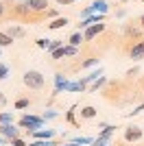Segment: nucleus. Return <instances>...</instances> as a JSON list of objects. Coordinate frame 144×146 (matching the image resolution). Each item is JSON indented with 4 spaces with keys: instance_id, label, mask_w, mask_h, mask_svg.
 I'll return each instance as SVG.
<instances>
[{
    "instance_id": "33",
    "label": "nucleus",
    "mask_w": 144,
    "mask_h": 146,
    "mask_svg": "<svg viewBox=\"0 0 144 146\" xmlns=\"http://www.w3.org/2000/svg\"><path fill=\"white\" fill-rule=\"evenodd\" d=\"M142 111H144V103H142V105H138V107H135L133 111H129V116H138V113H142Z\"/></svg>"
},
{
    "instance_id": "14",
    "label": "nucleus",
    "mask_w": 144,
    "mask_h": 146,
    "mask_svg": "<svg viewBox=\"0 0 144 146\" xmlns=\"http://www.w3.org/2000/svg\"><path fill=\"white\" fill-rule=\"evenodd\" d=\"M81 118L83 120H94L96 116H98V111H96V107H92V105H85V107H81Z\"/></svg>"
},
{
    "instance_id": "12",
    "label": "nucleus",
    "mask_w": 144,
    "mask_h": 146,
    "mask_svg": "<svg viewBox=\"0 0 144 146\" xmlns=\"http://www.w3.org/2000/svg\"><path fill=\"white\" fill-rule=\"evenodd\" d=\"M68 24H70V20L63 18V15H59V18H55V20L48 22V29L50 31H59V29H63V26H68Z\"/></svg>"
},
{
    "instance_id": "26",
    "label": "nucleus",
    "mask_w": 144,
    "mask_h": 146,
    "mask_svg": "<svg viewBox=\"0 0 144 146\" xmlns=\"http://www.w3.org/2000/svg\"><path fill=\"white\" fill-rule=\"evenodd\" d=\"M63 52H66V57H74V55H79V48H77V46L66 44V46H63Z\"/></svg>"
},
{
    "instance_id": "8",
    "label": "nucleus",
    "mask_w": 144,
    "mask_h": 146,
    "mask_svg": "<svg viewBox=\"0 0 144 146\" xmlns=\"http://www.w3.org/2000/svg\"><path fill=\"white\" fill-rule=\"evenodd\" d=\"M138 140H142V129L140 127H127L125 129V142H138Z\"/></svg>"
},
{
    "instance_id": "1",
    "label": "nucleus",
    "mask_w": 144,
    "mask_h": 146,
    "mask_svg": "<svg viewBox=\"0 0 144 146\" xmlns=\"http://www.w3.org/2000/svg\"><path fill=\"white\" fill-rule=\"evenodd\" d=\"M44 124H46V120H44L42 116H33V113H24V116H20V120H18V127L20 129H26L29 133L39 131Z\"/></svg>"
},
{
    "instance_id": "34",
    "label": "nucleus",
    "mask_w": 144,
    "mask_h": 146,
    "mask_svg": "<svg viewBox=\"0 0 144 146\" xmlns=\"http://www.w3.org/2000/svg\"><path fill=\"white\" fill-rule=\"evenodd\" d=\"M57 5H61V7H70V5H74L77 0H55Z\"/></svg>"
},
{
    "instance_id": "35",
    "label": "nucleus",
    "mask_w": 144,
    "mask_h": 146,
    "mask_svg": "<svg viewBox=\"0 0 144 146\" xmlns=\"http://www.w3.org/2000/svg\"><path fill=\"white\" fill-rule=\"evenodd\" d=\"M125 15H127V9H125V7L116 9V18H125Z\"/></svg>"
},
{
    "instance_id": "18",
    "label": "nucleus",
    "mask_w": 144,
    "mask_h": 146,
    "mask_svg": "<svg viewBox=\"0 0 144 146\" xmlns=\"http://www.w3.org/2000/svg\"><path fill=\"white\" fill-rule=\"evenodd\" d=\"M13 42H15V39H13L7 31H0V48H9Z\"/></svg>"
},
{
    "instance_id": "38",
    "label": "nucleus",
    "mask_w": 144,
    "mask_h": 146,
    "mask_svg": "<svg viewBox=\"0 0 144 146\" xmlns=\"http://www.w3.org/2000/svg\"><path fill=\"white\" fill-rule=\"evenodd\" d=\"M138 24H140V29H144V13H142V15L138 18Z\"/></svg>"
},
{
    "instance_id": "9",
    "label": "nucleus",
    "mask_w": 144,
    "mask_h": 146,
    "mask_svg": "<svg viewBox=\"0 0 144 146\" xmlns=\"http://www.w3.org/2000/svg\"><path fill=\"white\" fill-rule=\"evenodd\" d=\"M103 31H105V24H103V22H101V24H92L90 29H85V31H83V37H85V42L94 39L96 35H101Z\"/></svg>"
},
{
    "instance_id": "31",
    "label": "nucleus",
    "mask_w": 144,
    "mask_h": 146,
    "mask_svg": "<svg viewBox=\"0 0 144 146\" xmlns=\"http://www.w3.org/2000/svg\"><path fill=\"white\" fill-rule=\"evenodd\" d=\"M9 144H11V146H29V142H24L22 137H15V140H11Z\"/></svg>"
},
{
    "instance_id": "37",
    "label": "nucleus",
    "mask_w": 144,
    "mask_h": 146,
    "mask_svg": "<svg viewBox=\"0 0 144 146\" xmlns=\"http://www.w3.org/2000/svg\"><path fill=\"white\" fill-rule=\"evenodd\" d=\"M140 72V68H131V70H129V72H127V76H135V74Z\"/></svg>"
},
{
    "instance_id": "10",
    "label": "nucleus",
    "mask_w": 144,
    "mask_h": 146,
    "mask_svg": "<svg viewBox=\"0 0 144 146\" xmlns=\"http://www.w3.org/2000/svg\"><path fill=\"white\" fill-rule=\"evenodd\" d=\"M29 7H31L33 13H46L48 9H50L48 0H29Z\"/></svg>"
},
{
    "instance_id": "13",
    "label": "nucleus",
    "mask_w": 144,
    "mask_h": 146,
    "mask_svg": "<svg viewBox=\"0 0 144 146\" xmlns=\"http://www.w3.org/2000/svg\"><path fill=\"white\" fill-rule=\"evenodd\" d=\"M31 135H33L35 140H53L55 135H57V131H55V129H46V131L39 129V131H35V133H31Z\"/></svg>"
},
{
    "instance_id": "43",
    "label": "nucleus",
    "mask_w": 144,
    "mask_h": 146,
    "mask_svg": "<svg viewBox=\"0 0 144 146\" xmlns=\"http://www.w3.org/2000/svg\"><path fill=\"white\" fill-rule=\"evenodd\" d=\"M142 59H144V55H142Z\"/></svg>"
},
{
    "instance_id": "29",
    "label": "nucleus",
    "mask_w": 144,
    "mask_h": 146,
    "mask_svg": "<svg viewBox=\"0 0 144 146\" xmlns=\"http://www.w3.org/2000/svg\"><path fill=\"white\" fill-rule=\"evenodd\" d=\"M9 76V66L7 63H0V81H5Z\"/></svg>"
},
{
    "instance_id": "6",
    "label": "nucleus",
    "mask_w": 144,
    "mask_h": 146,
    "mask_svg": "<svg viewBox=\"0 0 144 146\" xmlns=\"http://www.w3.org/2000/svg\"><path fill=\"white\" fill-rule=\"evenodd\" d=\"M11 13H13V15H18V18H29V15H33V11H31V7H29V0L13 5L11 7Z\"/></svg>"
},
{
    "instance_id": "4",
    "label": "nucleus",
    "mask_w": 144,
    "mask_h": 146,
    "mask_svg": "<svg viewBox=\"0 0 144 146\" xmlns=\"http://www.w3.org/2000/svg\"><path fill=\"white\" fill-rule=\"evenodd\" d=\"M20 133H22V129L20 127H15V124H0V135L2 137H7V140L11 142V140H15V137H20Z\"/></svg>"
},
{
    "instance_id": "39",
    "label": "nucleus",
    "mask_w": 144,
    "mask_h": 146,
    "mask_svg": "<svg viewBox=\"0 0 144 146\" xmlns=\"http://www.w3.org/2000/svg\"><path fill=\"white\" fill-rule=\"evenodd\" d=\"M5 144H9V140H7V137H2V135H0V146H5Z\"/></svg>"
},
{
    "instance_id": "27",
    "label": "nucleus",
    "mask_w": 144,
    "mask_h": 146,
    "mask_svg": "<svg viewBox=\"0 0 144 146\" xmlns=\"http://www.w3.org/2000/svg\"><path fill=\"white\" fill-rule=\"evenodd\" d=\"M42 118H44L46 122H48V120H55V118H59V111H55V109H48V111L44 113Z\"/></svg>"
},
{
    "instance_id": "30",
    "label": "nucleus",
    "mask_w": 144,
    "mask_h": 146,
    "mask_svg": "<svg viewBox=\"0 0 144 146\" xmlns=\"http://www.w3.org/2000/svg\"><path fill=\"white\" fill-rule=\"evenodd\" d=\"M50 57H53L55 61H57V59H61V57H66V52H63V46H61L59 50H55V52H50Z\"/></svg>"
},
{
    "instance_id": "11",
    "label": "nucleus",
    "mask_w": 144,
    "mask_h": 146,
    "mask_svg": "<svg viewBox=\"0 0 144 146\" xmlns=\"http://www.w3.org/2000/svg\"><path fill=\"white\" fill-rule=\"evenodd\" d=\"M7 33H9L13 39H24V37H26V31H24L22 26H18V24H9L7 26Z\"/></svg>"
},
{
    "instance_id": "15",
    "label": "nucleus",
    "mask_w": 144,
    "mask_h": 146,
    "mask_svg": "<svg viewBox=\"0 0 144 146\" xmlns=\"http://www.w3.org/2000/svg\"><path fill=\"white\" fill-rule=\"evenodd\" d=\"M81 42H85V37H83V33H81V31H77V33H72L70 37H68V44H70V46H81Z\"/></svg>"
},
{
    "instance_id": "20",
    "label": "nucleus",
    "mask_w": 144,
    "mask_h": 146,
    "mask_svg": "<svg viewBox=\"0 0 144 146\" xmlns=\"http://www.w3.org/2000/svg\"><path fill=\"white\" fill-rule=\"evenodd\" d=\"M70 142H74L77 146H92V142H94V137H85V135H79V137H72Z\"/></svg>"
},
{
    "instance_id": "17",
    "label": "nucleus",
    "mask_w": 144,
    "mask_h": 146,
    "mask_svg": "<svg viewBox=\"0 0 144 146\" xmlns=\"http://www.w3.org/2000/svg\"><path fill=\"white\" fill-rule=\"evenodd\" d=\"M125 35L127 37H133V39H142V31L135 29V26H131V24H127L125 26Z\"/></svg>"
},
{
    "instance_id": "7",
    "label": "nucleus",
    "mask_w": 144,
    "mask_h": 146,
    "mask_svg": "<svg viewBox=\"0 0 144 146\" xmlns=\"http://www.w3.org/2000/svg\"><path fill=\"white\" fill-rule=\"evenodd\" d=\"M142 55H144V39H135V44L129 48V59L138 61L142 59Z\"/></svg>"
},
{
    "instance_id": "21",
    "label": "nucleus",
    "mask_w": 144,
    "mask_h": 146,
    "mask_svg": "<svg viewBox=\"0 0 144 146\" xmlns=\"http://www.w3.org/2000/svg\"><path fill=\"white\" fill-rule=\"evenodd\" d=\"M103 85H107V76H101V79H96L94 83H92V85L87 87V90H90V92H98Z\"/></svg>"
},
{
    "instance_id": "42",
    "label": "nucleus",
    "mask_w": 144,
    "mask_h": 146,
    "mask_svg": "<svg viewBox=\"0 0 144 146\" xmlns=\"http://www.w3.org/2000/svg\"><path fill=\"white\" fill-rule=\"evenodd\" d=\"M140 2H144V0H140Z\"/></svg>"
},
{
    "instance_id": "22",
    "label": "nucleus",
    "mask_w": 144,
    "mask_h": 146,
    "mask_svg": "<svg viewBox=\"0 0 144 146\" xmlns=\"http://www.w3.org/2000/svg\"><path fill=\"white\" fill-rule=\"evenodd\" d=\"M13 120H15V118H13L11 111H0V124H11Z\"/></svg>"
},
{
    "instance_id": "25",
    "label": "nucleus",
    "mask_w": 144,
    "mask_h": 146,
    "mask_svg": "<svg viewBox=\"0 0 144 146\" xmlns=\"http://www.w3.org/2000/svg\"><path fill=\"white\" fill-rule=\"evenodd\" d=\"M29 107H31V100H29V98H18V100H15V109L22 111V109H29Z\"/></svg>"
},
{
    "instance_id": "24",
    "label": "nucleus",
    "mask_w": 144,
    "mask_h": 146,
    "mask_svg": "<svg viewBox=\"0 0 144 146\" xmlns=\"http://www.w3.org/2000/svg\"><path fill=\"white\" fill-rule=\"evenodd\" d=\"M92 66H98V57H87L85 61H81V70H85V68H92Z\"/></svg>"
},
{
    "instance_id": "5",
    "label": "nucleus",
    "mask_w": 144,
    "mask_h": 146,
    "mask_svg": "<svg viewBox=\"0 0 144 146\" xmlns=\"http://www.w3.org/2000/svg\"><path fill=\"white\" fill-rule=\"evenodd\" d=\"M68 85H70V81H68L61 72H57V74H55V90H53V98H55V96H59L61 92H68Z\"/></svg>"
},
{
    "instance_id": "28",
    "label": "nucleus",
    "mask_w": 144,
    "mask_h": 146,
    "mask_svg": "<svg viewBox=\"0 0 144 146\" xmlns=\"http://www.w3.org/2000/svg\"><path fill=\"white\" fill-rule=\"evenodd\" d=\"M48 44H50V39H35V46L37 48H42V50H48Z\"/></svg>"
},
{
    "instance_id": "19",
    "label": "nucleus",
    "mask_w": 144,
    "mask_h": 146,
    "mask_svg": "<svg viewBox=\"0 0 144 146\" xmlns=\"http://www.w3.org/2000/svg\"><path fill=\"white\" fill-rule=\"evenodd\" d=\"M74 113H77V107H70V109L66 111V122H68V124H72V127H79L77 116H74Z\"/></svg>"
},
{
    "instance_id": "44",
    "label": "nucleus",
    "mask_w": 144,
    "mask_h": 146,
    "mask_svg": "<svg viewBox=\"0 0 144 146\" xmlns=\"http://www.w3.org/2000/svg\"><path fill=\"white\" fill-rule=\"evenodd\" d=\"M107 146H111V144H107Z\"/></svg>"
},
{
    "instance_id": "40",
    "label": "nucleus",
    "mask_w": 144,
    "mask_h": 146,
    "mask_svg": "<svg viewBox=\"0 0 144 146\" xmlns=\"http://www.w3.org/2000/svg\"><path fill=\"white\" fill-rule=\"evenodd\" d=\"M7 9H5V5H2V2H0V15H2V13H5Z\"/></svg>"
},
{
    "instance_id": "2",
    "label": "nucleus",
    "mask_w": 144,
    "mask_h": 146,
    "mask_svg": "<svg viewBox=\"0 0 144 146\" xmlns=\"http://www.w3.org/2000/svg\"><path fill=\"white\" fill-rule=\"evenodd\" d=\"M24 81V85L29 87V90H44V85H46V76H44L39 70H26L22 76Z\"/></svg>"
},
{
    "instance_id": "36",
    "label": "nucleus",
    "mask_w": 144,
    "mask_h": 146,
    "mask_svg": "<svg viewBox=\"0 0 144 146\" xmlns=\"http://www.w3.org/2000/svg\"><path fill=\"white\" fill-rule=\"evenodd\" d=\"M5 107H7V96L0 92V109H5Z\"/></svg>"
},
{
    "instance_id": "41",
    "label": "nucleus",
    "mask_w": 144,
    "mask_h": 146,
    "mask_svg": "<svg viewBox=\"0 0 144 146\" xmlns=\"http://www.w3.org/2000/svg\"><path fill=\"white\" fill-rule=\"evenodd\" d=\"M61 146H77L74 142H68V144H61Z\"/></svg>"
},
{
    "instance_id": "32",
    "label": "nucleus",
    "mask_w": 144,
    "mask_h": 146,
    "mask_svg": "<svg viewBox=\"0 0 144 146\" xmlns=\"http://www.w3.org/2000/svg\"><path fill=\"white\" fill-rule=\"evenodd\" d=\"M46 18H50V20H55V18H59V13H57V9H48L46 13H44Z\"/></svg>"
},
{
    "instance_id": "16",
    "label": "nucleus",
    "mask_w": 144,
    "mask_h": 146,
    "mask_svg": "<svg viewBox=\"0 0 144 146\" xmlns=\"http://www.w3.org/2000/svg\"><path fill=\"white\" fill-rule=\"evenodd\" d=\"M101 76H103V70L98 68V70H94L92 74H87V76H85V79L81 81V83H83L85 87H90V83H94V81H96V79H101Z\"/></svg>"
},
{
    "instance_id": "3",
    "label": "nucleus",
    "mask_w": 144,
    "mask_h": 146,
    "mask_svg": "<svg viewBox=\"0 0 144 146\" xmlns=\"http://www.w3.org/2000/svg\"><path fill=\"white\" fill-rule=\"evenodd\" d=\"M116 129H118L116 124H107V127L98 133V137H94L92 146H107V144H111V135L116 133Z\"/></svg>"
},
{
    "instance_id": "23",
    "label": "nucleus",
    "mask_w": 144,
    "mask_h": 146,
    "mask_svg": "<svg viewBox=\"0 0 144 146\" xmlns=\"http://www.w3.org/2000/svg\"><path fill=\"white\" fill-rule=\"evenodd\" d=\"M61 46H66L63 39H50V44H48V52H55V50H59Z\"/></svg>"
}]
</instances>
